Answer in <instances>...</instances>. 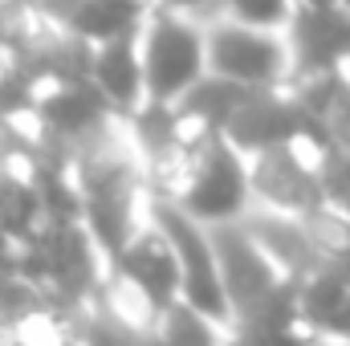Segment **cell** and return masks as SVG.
<instances>
[{"label": "cell", "instance_id": "cell-12", "mask_svg": "<svg viewBox=\"0 0 350 346\" xmlns=\"http://www.w3.org/2000/svg\"><path fill=\"white\" fill-rule=\"evenodd\" d=\"M310 346H350V343H347V338H338V334H318Z\"/></svg>", "mask_w": 350, "mask_h": 346}, {"label": "cell", "instance_id": "cell-3", "mask_svg": "<svg viewBox=\"0 0 350 346\" xmlns=\"http://www.w3.org/2000/svg\"><path fill=\"white\" fill-rule=\"evenodd\" d=\"M143 66H147V98L179 102L187 90L208 74V21L159 4L143 33Z\"/></svg>", "mask_w": 350, "mask_h": 346}, {"label": "cell", "instance_id": "cell-8", "mask_svg": "<svg viewBox=\"0 0 350 346\" xmlns=\"http://www.w3.org/2000/svg\"><path fill=\"white\" fill-rule=\"evenodd\" d=\"M155 8L159 0H82L66 29L90 45H106L118 37H139Z\"/></svg>", "mask_w": 350, "mask_h": 346}, {"label": "cell", "instance_id": "cell-14", "mask_svg": "<svg viewBox=\"0 0 350 346\" xmlns=\"http://www.w3.org/2000/svg\"><path fill=\"white\" fill-rule=\"evenodd\" d=\"M338 8H342V12L350 16V0H338Z\"/></svg>", "mask_w": 350, "mask_h": 346}, {"label": "cell", "instance_id": "cell-1", "mask_svg": "<svg viewBox=\"0 0 350 346\" xmlns=\"http://www.w3.org/2000/svg\"><path fill=\"white\" fill-rule=\"evenodd\" d=\"M200 224H228L245 220L253 208V183H249V155H241L224 135H200L187 147L183 172L163 196Z\"/></svg>", "mask_w": 350, "mask_h": 346}, {"label": "cell", "instance_id": "cell-5", "mask_svg": "<svg viewBox=\"0 0 350 346\" xmlns=\"http://www.w3.org/2000/svg\"><path fill=\"white\" fill-rule=\"evenodd\" d=\"M212 241H216V261H220V277L224 289L232 297V314H241L245 306H253L261 293H269L285 273L273 265V257L261 249V241L249 232L245 220H228V224H212ZM237 322V318H232Z\"/></svg>", "mask_w": 350, "mask_h": 346}, {"label": "cell", "instance_id": "cell-13", "mask_svg": "<svg viewBox=\"0 0 350 346\" xmlns=\"http://www.w3.org/2000/svg\"><path fill=\"white\" fill-rule=\"evenodd\" d=\"M135 346H163L159 338H155V330H143L139 338H135Z\"/></svg>", "mask_w": 350, "mask_h": 346}, {"label": "cell", "instance_id": "cell-9", "mask_svg": "<svg viewBox=\"0 0 350 346\" xmlns=\"http://www.w3.org/2000/svg\"><path fill=\"white\" fill-rule=\"evenodd\" d=\"M151 330L163 346H232V326L228 322H216L212 314L196 310L183 297H175L172 306L159 310Z\"/></svg>", "mask_w": 350, "mask_h": 346}, {"label": "cell", "instance_id": "cell-11", "mask_svg": "<svg viewBox=\"0 0 350 346\" xmlns=\"http://www.w3.org/2000/svg\"><path fill=\"white\" fill-rule=\"evenodd\" d=\"M326 334H338V338H347V343H350V297H347V306H342V314L334 318V326H330Z\"/></svg>", "mask_w": 350, "mask_h": 346}, {"label": "cell", "instance_id": "cell-4", "mask_svg": "<svg viewBox=\"0 0 350 346\" xmlns=\"http://www.w3.org/2000/svg\"><path fill=\"white\" fill-rule=\"evenodd\" d=\"M318 147L306 139L273 147L261 155H249V183H253V208L293 212V216H318L326 212V191L318 179Z\"/></svg>", "mask_w": 350, "mask_h": 346}, {"label": "cell", "instance_id": "cell-2", "mask_svg": "<svg viewBox=\"0 0 350 346\" xmlns=\"http://www.w3.org/2000/svg\"><path fill=\"white\" fill-rule=\"evenodd\" d=\"M208 74L228 78L245 90L293 86L297 57H293L289 33L257 29V25L232 21L224 12L208 16Z\"/></svg>", "mask_w": 350, "mask_h": 346}, {"label": "cell", "instance_id": "cell-6", "mask_svg": "<svg viewBox=\"0 0 350 346\" xmlns=\"http://www.w3.org/2000/svg\"><path fill=\"white\" fill-rule=\"evenodd\" d=\"M90 82L110 102L118 118H131L147 102V66H143V45L139 37H118L106 45H94L90 62Z\"/></svg>", "mask_w": 350, "mask_h": 346}, {"label": "cell", "instance_id": "cell-10", "mask_svg": "<svg viewBox=\"0 0 350 346\" xmlns=\"http://www.w3.org/2000/svg\"><path fill=\"white\" fill-rule=\"evenodd\" d=\"M297 4H301V0H220V12L232 16V21L257 25V29L289 33V25H293V16H297Z\"/></svg>", "mask_w": 350, "mask_h": 346}, {"label": "cell", "instance_id": "cell-7", "mask_svg": "<svg viewBox=\"0 0 350 346\" xmlns=\"http://www.w3.org/2000/svg\"><path fill=\"white\" fill-rule=\"evenodd\" d=\"M350 297V257L347 253H330L322 257L310 273L297 277V302H301V322L318 334H326L334 326V318L342 314Z\"/></svg>", "mask_w": 350, "mask_h": 346}]
</instances>
